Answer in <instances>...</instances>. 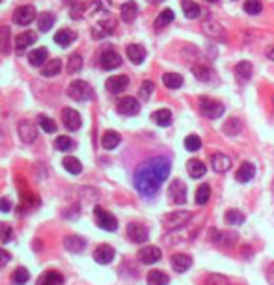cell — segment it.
<instances>
[{"instance_id":"1","label":"cell","mask_w":274,"mask_h":285,"mask_svg":"<svg viewBox=\"0 0 274 285\" xmlns=\"http://www.w3.org/2000/svg\"><path fill=\"white\" fill-rule=\"evenodd\" d=\"M168 173H170V160L168 158L164 157L150 158V160L142 162L136 168L135 177H133L135 189L138 190V194L150 198V196L157 194L160 185L168 179Z\"/></svg>"},{"instance_id":"2","label":"cell","mask_w":274,"mask_h":285,"mask_svg":"<svg viewBox=\"0 0 274 285\" xmlns=\"http://www.w3.org/2000/svg\"><path fill=\"white\" fill-rule=\"evenodd\" d=\"M68 95L71 99H75V101H90V99H93L95 92H93V88L90 86L88 82L73 80L68 86Z\"/></svg>"},{"instance_id":"3","label":"cell","mask_w":274,"mask_h":285,"mask_svg":"<svg viewBox=\"0 0 274 285\" xmlns=\"http://www.w3.org/2000/svg\"><path fill=\"white\" fill-rule=\"evenodd\" d=\"M200 110L209 119H218L224 114V105L217 99H209V97H202L200 99Z\"/></svg>"},{"instance_id":"4","label":"cell","mask_w":274,"mask_h":285,"mask_svg":"<svg viewBox=\"0 0 274 285\" xmlns=\"http://www.w3.org/2000/svg\"><path fill=\"white\" fill-rule=\"evenodd\" d=\"M191 218H192L191 211H174V213L166 214L164 220H162V226L172 231V229H179L185 224H188V220Z\"/></svg>"},{"instance_id":"5","label":"cell","mask_w":274,"mask_h":285,"mask_svg":"<svg viewBox=\"0 0 274 285\" xmlns=\"http://www.w3.org/2000/svg\"><path fill=\"white\" fill-rule=\"evenodd\" d=\"M202 30L205 32V36H209L211 39H217V41H228V34L224 30V26L215 19H205L202 25Z\"/></svg>"},{"instance_id":"6","label":"cell","mask_w":274,"mask_h":285,"mask_svg":"<svg viewBox=\"0 0 274 285\" xmlns=\"http://www.w3.org/2000/svg\"><path fill=\"white\" fill-rule=\"evenodd\" d=\"M93 213H95V222L101 229H104V231H116L118 229V220L112 213L101 209V207H95Z\"/></svg>"},{"instance_id":"7","label":"cell","mask_w":274,"mask_h":285,"mask_svg":"<svg viewBox=\"0 0 274 285\" xmlns=\"http://www.w3.org/2000/svg\"><path fill=\"white\" fill-rule=\"evenodd\" d=\"M168 198H170L172 203L181 205L186 201V187L181 179H174L168 187Z\"/></svg>"},{"instance_id":"8","label":"cell","mask_w":274,"mask_h":285,"mask_svg":"<svg viewBox=\"0 0 274 285\" xmlns=\"http://www.w3.org/2000/svg\"><path fill=\"white\" fill-rule=\"evenodd\" d=\"M116 110H118L121 116H135L140 112V103L135 97H121L118 103H116Z\"/></svg>"},{"instance_id":"9","label":"cell","mask_w":274,"mask_h":285,"mask_svg":"<svg viewBox=\"0 0 274 285\" xmlns=\"http://www.w3.org/2000/svg\"><path fill=\"white\" fill-rule=\"evenodd\" d=\"M99 66H101V69H104V71L116 69V67L121 66V56H119L116 51H112V49H107V51L101 52V56H99Z\"/></svg>"},{"instance_id":"10","label":"cell","mask_w":274,"mask_h":285,"mask_svg":"<svg viewBox=\"0 0 274 285\" xmlns=\"http://www.w3.org/2000/svg\"><path fill=\"white\" fill-rule=\"evenodd\" d=\"M34 19H36V8L34 6H21L13 13V23L19 26L30 25Z\"/></svg>"},{"instance_id":"11","label":"cell","mask_w":274,"mask_h":285,"mask_svg":"<svg viewBox=\"0 0 274 285\" xmlns=\"http://www.w3.org/2000/svg\"><path fill=\"white\" fill-rule=\"evenodd\" d=\"M127 237H129L133 242H136V245H144L145 240L150 239V233H147V228H145V226L133 222V224L127 226Z\"/></svg>"},{"instance_id":"12","label":"cell","mask_w":274,"mask_h":285,"mask_svg":"<svg viewBox=\"0 0 274 285\" xmlns=\"http://www.w3.org/2000/svg\"><path fill=\"white\" fill-rule=\"evenodd\" d=\"M62 123L68 131H78L80 125H82V119H80V114H78L77 110H73V108H64Z\"/></svg>"},{"instance_id":"13","label":"cell","mask_w":274,"mask_h":285,"mask_svg":"<svg viewBox=\"0 0 274 285\" xmlns=\"http://www.w3.org/2000/svg\"><path fill=\"white\" fill-rule=\"evenodd\" d=\"M19 136H21V140L25 144H32V142H36V138H37V129L36 125L30 121V119H21L19 121Z\"/></svg>"},{"instance_id":"14","label":"cell","mask_w":274,"mask_h":285,"mask_svg":"<svg viewBox=\"0 0 274 285\" xmlns=\"http://www.w3.org/2000/svg\"><path fill=\"white\" fill-rule=\"evenodd\" d=\"M162 257V252L160 248L157 246H144V248L138 250V259L140 263H144V265H153L157 261Z\"/></svg>"},{"instance_id":"15","label":"cell","mask_w":274,"mask_h":285,"mask_svg":"<svg viewBox=\"0 0 274 285\" xmlns=\"http://www.w3.org/2000/svg\"><path fill=\"white\" fill-rule=\"evenodd\" d=\"M114 248L109 245H101L95 248V252H93V259H95V263H99V265H109V263H112V259H114Z\"/></svg>"},{"instance_id":"16","label":"cell","mask_w":274,"mask_h":285,"mask_svg":"<svg viewBox=\"0 0 274 285\" xmlns=\"http://www.w3.org/2000/svg\"><path fill=\"white\" fill-rule=\"evenodd\" d=\"M64 248L71 252V254H80L86 248V239L80 237V235H68L64 239Z\"/></svg>"},{"instance_id":"17","label":"cell","mask_w":274,"mask_h":285,"mask_svg":"<svg viewBox=\"0 0 274 285\" xmlns=\"http://www.w3.org/2000/svg\"><path fill=\"white\" fill-rule=\"evenodd\" d=\"M104 86H107V90H109L110 93H121L123 90H127V86H129V76H125V75L110 76Z\"/></svg>"},{"instance_id":"18","label":"cell","mask_w":274,"mask_h":285,"mask_svg":"<svg viewBox=\"0 0 274 285\" xmlns=\"http://www.w3.org/2000/svg\"><path fill=\"white\" fill-rule=\"evenodd\" d=\"M170 263H172V269L181 274V272H186L192 267V257L186 254H174Z\"/></svg>"},{"instance_id":"19","label":"cell","mask_w":274,"mask_h":285,"mask_svg":"<svg viewBox=\"0 0 274 285\" xmlns=\"http://www.w3.org/2000/svg\"><path fill=\"white\" fill-rule=\"evenodd\" d=\"M211 166L215 172L224 173L231 168V158H229L228 155H224V153H215L211 157Z\"/></svg>"},{"instance_id":"20","label":"cell","mask_w":274,"mask_h":285,"mask_svg":"<svg viewBox=\"0 0 274 285\" xmlns=\"http://www.w3.org/2000/svg\"><path fill=\"white\" fill-rule=\"evenodd\" d=\"M36 37H37L36 32H32V30H26V32H23V34H19L15 39L17 52H25L26 47L34 45V43H36Z\"/></svg>"},{"instance_id":"21","label":"cell","mask_w":274,"mask_h":285,"mask_svg":"<svg viewBox=\"0 0 274 285\" xmlns=\"http://www.w3.org/2000/svg\"><path fill=\"white\" fill-rule=\"evenodd\" d=\"M127 58H129L135 66H140L142 62L145 60V51L142 45H136V43H131V45H127Z\"/></svg>"},{"instance_id":"22","label":"cell","mask_w":274,"mask_h":285,"mask_svg":"<svg viewBox=\"0 0 274 285\" xmlns=\"http://www.w3.org/2000/svg\"><path fill=\"white\" fill-rule=\"evenodd\" d=\"M64 283V274L58 270H47L45 274L39 276L36 285H62Z\"/></svg>"},{"instance_id":"23","label":"cell","mask_w":274,"mask_h":285,"mask_svg":"<svg viewBox=\"0 0 274 285\" xmlns=\"http://www.w3.org/2000/svg\"><path fill=\"white\" fill-rule=\"evenodd\" d=\"M235 78L239 82H248L252 78V64L250 62H239L235 66Z\"/></svg>"},{"instance_id":"24","label":"cell","mask_w":274,"mask_h":285,"mask_svg":"<svg viewBox=\"0 0 274 285\" xmlns=\"http://www.w3.org/2000/svg\"><path fill=\"white\" fill-rule=\"evenodd\" d=\"M186 172L191 173L192 179H200L207 173V166L202 162V160L192 158V160H188V164H186Z\"/></svg>"},{"instance_id":"25","label":"cell","mask_w":274,"mask_h":285,"mask_svg":"<svg viewBox=\"0 0 274 285\" xmlns=\"http://www.w3.org/2000/svg\"><path fill=\"white\" fill-rule=\"evenodd\" d=\"M254 175H256V168H254V164L243 162L241 166H239L237 173H235V179H237L239 183H248Z\"/></svg>"},{"instance_id":"26","label":"cell","mask_w":274,"mask_h":285,"mask_svg":"<svg viewBox=\"0 0 274 285\" xmlns=\"http://www.w3.org/2000/svg\"><path fill=\"white\" fill-rule=\"evenodd\" d=\"M11 51V28L0 26V54H8Z\"/></svg>"},{"instance_id":"27","label":"cell","mask_w":274,"mask_h":285,"mask_svg":"<svg viewBox=\"0 0 274 285\" xmlns=\"http://www.w3.org/2000/svg\"><path fill=\"white\" fill-rule=\"evenodd\" d=\"M181 8L186 19H198L202 15V8L196 2H192V0H181Z\"/></svg>"},{"instance_id":"28","label":"cell","mask_w":274,"mask_h":285,"mask_svg":"<svg viewBox=\"0 0 274 285\" xmlns=\"http://www.w3.org/2000/svg\"><path fill=\"white\" fill-rule=\"evenodd\" d=\"M47 56H49V51H47L45 47H41V49H36V51L28 52V62L34 67H41L43 64H47Z\"/></svg>"},{"instance_id":"29","label":"cell","mask_w":274,"mask_h":285,"mask_svg":"<svg viewBox=\"0 0 274 285\" xmlns=\"http://www.w3.org/2000/svg\"><path fill=\"white\" fill-rule=\"evenodd\" d=\"M101 144H103L104 149H116L121 144V136H119L116 131H107V133L103 134V138H101Z\"/></svg>"},{"instance_id":"30","label":"cell","mask_w":274,"mask_h":285,"mask_svg":"<svg viewBox=\"0 0 274 285\" xmlns=\"http://www.w3.org/2000/svg\"><path fill=\"white\" fill-rule=\"evenodd\" d=\"M60 71H62V60H58V58L49 60L47 64H43L41 66V75L43 76H56Z\"/></svg>"},{"instance_id":"31","label":"cell","mask_w":274,"mask_h":285,"mask_svg":"<svg viewBox=\"0 0 274 285\" xmlns=\"http://www.w3.org/2000/svg\"><path fill=\"white\" fill-rule=\"evenodd\" d=\"M136 15H138V6H136V2H125L121 6V19L125 23H133L136 19Z\"/></svg>"},{"instance_id":"32","label":"cell","mask_w":274,"mask_h":285,"mask_svg":"<svg viewBox=\"0 0 274 285\" xmlns=\"http://www.w3.org/2000/svg\"><path fill=\"white\" fill-rule=\"evenodd\" d=\"M75 39H77V34H75V32H71V30H60V32H56V36H54L56 45L64 47V49L71 45Z\"/></svg>"},{"instance_id":"33","label":"cell","mask_w":274,"mask_h":285,"mask_svg":"<svg viewBox=\"0 0 274 285\" xmlns=\"http://www.w3.org/2000/svg\"><path fill=\"white\" fill-rule=\"evenodd\" d=\"M162 82H164L166 88L177 90V88L183 86V76L179 75V73H164V75H162Z\"/></svg>"},{"instance_id":"34","label":"cell","mask_w":274,"mask_h":285,"mask_svg":"<svg viewBox=\"0 0 274 285\" xmlns=\"http://www.w3.org/2000/svg\"><path fill=\"white\" fill-rule=\"evenodd\" d=\"M153 121L159 125V127H168L172 123V112L168 110V108H160V110H157V112H153Z\"/></svg>"},{"instance_id":"35","label":"cell","mask_w":274,"mask_h":285,"mask_svg":"<svg viewBox=\"0 0 274 285\" xmlns=\"http://www.w3.org/2000/svg\"><path fill=\"white\" fill-rule=\"evenodd\" d=\"M62 166L66 172L73 173V175H78V173L82 172V164H80V160L75 157H66L62 160Z\"/></svg>"},{"instance_id":"36","label":"cell","mask_w":274,"mask_h":285,"mask_svg":"<svg viewBox=\"0 0 274 285\" xmlns=\"http://www.w3.org/2000/svg\"><path fill=\"white\" fill-rule=\"evenodd\" d=\"M170 278L162 270H151L147 274V285H168Z\"/></svg>"},{"instance_id":"37","label":"cell","mask_w":274,"mask_h":285,"mask_svg":"<svg viewBox=\"0 0 274 285\" xmlns=\"http://www.w3.org/2000/svg\"><path fill=\"white\" fill-rule=\"evenodd\" d=\"M54 25V15H52L51 11H43L41 15L37 17V28L41 32H49Z\"/></svg>"},{"instance_id":"38","label":"cell","mask_w":274,"mask_h":285,"mask_svg":"<svg viewBox=\"0 0 274 285\" xmlns=\"http://www.w3.org/2000/svg\"><path fill=\"white\" fill-rule=\"evenodd\" d=\"M114 30V21H107V23H99L95 28H93V36L101 39V37L109 36L110 32Z\"/></svg>"},{"instance_id":"39","label":"cell","mask_w":274,"mask_h":285,"mask_svg":"<svg viewBox=\"0 0 274 285\" xmlns=\"http://www.w3.org/2000/svg\"><path fill=\"white\" fill-rule=\"evenodd\" d=\"M174 17H176V15H174V11H172L170 8L162 10L159 13V17L155 19V28H159V30H160V28H164L166 25H170L172 21H174Z\"/></svg>"},{"instance_id":"40","label":"cell","mask_w":274,"mask_h":285,"mask_svg":"<svg viewBox=\"0 0 274 285\" xmlns=\"http://www.w3.org/2000/svg\"><path fill=\"white\" fill-rule=\"evenodd\" d=\"M28 280H30V272H28L25 267L15 269V272L11 276V283H15V285H25Z\"/></svg>"},{"instance_id":"41","label":"cell","mask_w":274,"mask_h":285,"mask_svg":"<svg viewBox=\"0 0 274 285\" xmlns=\"http://www.w3.org/2000/svg\"><path fill=\"white\" fill-rule=\"evenodd\" d=\"M211 198V187L209 185H200L196 190V203L198 205H205Z\"/></svg>"},{"instance_id":"42","label":"cell","mask_w":274,"mask_h":285,"mask_svg":"<svg viewBox=\"0 0 274 285\" xmlns=\"http://www.w3.org/2000/svg\"><path fill=\"white\" fill-rule=\"evenodd\" d=\"M80 69H82V56H80L78 52H75V54H71V58L68 60V73L73 75V73H78Z\"/></svg>"},{"instance_id":"43","label":"cell","mask_w":274,"mask_h":285,"mask_svg":"<svg viewBox=\"0 0 274 285\" xmlns=\"http://www.w3.org/2000/svg\"><path fill=\"white\" fill-rule=\"evenodd\" d=\"M192 75L196 76L200 82L211 80V69H209L207 66H194L192 67Z\"/></svg>"},{"instance_id":"44","label":"cell","mask_w":274,"mask_h":285,"mask_svg":"<svg viewBox=\"0 0 274 285\" xmlns=\"http://www.w3.org/2000/svg\"><path fill=\"white\" fill-rule=\"evenodd\" d=\"M241 129H243V123L239 121L237 117H229L228 121L224 123V133L226 134H239Z\"/></svg>"},{"instance_id":"45","label":"cell","mask_w":274,"mask_h":285,"mask_svg":"<svg viewBox=\"0 0 274 285\" xmlns=\"http://www.w3.org/2000/svg\"><path fill=\"white\" fill-rule=\"evenodd\" d=\"M37 123H39V127H41L47 134H52L58 129L56 127V121H54V119H51V117H47V116H39V117H37Z\"/></svg>"},{"instance_id":"46","label":"cell","mask_w":274,"mask_h":285,"mask_svg":"<svg viewBox=\"0 0 274 285\" xmlns=\"http://www.w3.org/2000/svg\"><path fill=\"white\" fill-rule=\"evenodd\" d=\"M226 222L231 226H241L244 222V214L237 209H229L228 213H226Z\"/></svg>"},{"instance_id":"47","label":"cell","mask_w":274,"mask_h":285,"mask_svg":"<svg viewBox=\"0 0 274 285\" xmlns=\"http://www.w3.org/2000/svg\"><path fill=\"white\" fill-rule=\"evenodd\" d=\"M54 148H56L58 151H69V149L75 148V142H73L69 136H58L56 140H54Z\"/></svg>"},{"instance_id":"48","label":"cell","mask_w":274,"mask_h":285,"mask_svg":"<svg viewBox=\"0 0 274 285\" xmlns=\"http://www.w3.org/2000/svg\"><path fill=\"white\" fill-rule=\"evenodd\" d=\"M263 10V4L259 2V0H246L244 2V11L248 13V15H259Z\"/></svg>"},{"instance_id":"49","label":"cell","mask_w":274,"mask_h":285,"mask_svg":"<svg viewBox=\"0 0 274 285\" xmlns=\"http://www.w3.org/2000/svg\"><path fill=\"white\" fill-rule=\"evenodd\" d=\"M185 148H186V151H198V149L202 148V140H200V136H196V134H188V136L185 138Z\"/></svg>"},{"instance_id":"50","label":"cell","mask_w":274,"mask_h":285,"mask_svg":"<svg viewBox=\"0 0 274 285\" xmlns=\"http://www.w3.org/2000/svg\"><path fill=\"white\" fill-rule=\"evenodd\" d=\"M153 90H155V86H153V82L151 80L142 82V86H140V90H138V97L140 99H150V97L153 95Z\"/></svg>"},{"instance_id":"51","label":"cell","mask_w":274,"mask_h":285,"mask_svg":"<svg viewBox=\"0 0 274 285\" xmlns=\"http://www.w3.org/2000/svg\"><path fill=\"white\" fill-rule=\"evenodd\" d=\"M231 281L222 274H209L205 278V285H229Z\"/></svg>"},{"instance_id":"52","label":"cell","mask_w":274,"mask_h":285,"mask_svg":"<svg viewBox=\"0 0 274 285\" xmlns=\"http://www.w3.org/2000/svg\"><path fill=\"white\" fill-rule=\"evenodd\" d=\"M11 239H13V229H11V226L0 222V242H10Z\"/></svg>"},{"instance_id":"53","label":"cell","mask_w":274,"mask_h":285,"mask_svg":"<svg viewBox=\"0 0 274 285\" xmlns=\"http://www.w3.org/2000/svg\"><path fill=\"white\" fill-rule=\"evenodd\" d=\"M10 259H11L10 252H6L4 248H0V267L8 265V263H10Z\"/></svg>"},{"instance_id":"54","label":"cell","mask_w":274,"mask_h":285,"mask_svg":"<svg viewBox=\"0 0 274 285\" xmlns=\"http://www.w3.org/2000/svg\"><path fill=\"white\" fill-rule=\"evenodd\" d=\"M0 211H2V213H10L11 211V201L8 198L0 199Z\"/></svg>"},{"instance_id":"55","label":"cell","mask_w":274,"mask_h":285,"mask_svg":"<svg viewBox=\"0 0 274 285\" xmlns=\"http://www.w3.org/2000/svg\"><path fill=\"white\" fill-rule=\"evenodd\" d=\"M267 281H270V283H274V263H270L269 267H267Z\"/></svg>"},{"instance_id":"56","label":"cell","mask_w":274,"mask_h":285,"mask_svg":"<svg viewBox=\"0 0 274 285\" xmlns=\"http://www.w3.org/2000/svg\"><path fill=\"white\" fill-rule=\"evenodd\" d=\"M267 58H269V60H272V62H274V45L270 47V49H267Z\"/></svg>"},{"instance_id":"57","label":"cell","mask_w":274,"mask_h":285,"mask_svg":"<svg viewBox=\"0 0 274 285\" xmlns=\"http://www.w3.org/2000/svg\"><path fill=\"white\" fill-rule=\"evenodd\" d=\"M207 2H217V0H207Z\"/></svg>"},{"instance_id":"58","label":"cell","mask_w":274,"mask_h":285,"mask_svg":"<svg viewBox=\"0 0 274 285\" xmlns=\"http://www.w3.org/2000/svg\"><path fill=\"white\" fill-rule=\"evenodd\" d=\"M151 2H160V0H151Z\"/></svg>"},{"instance_id":"59","label":"cell","mask_w":274,"mask_h":285,"mask_svg":"<svg viewBox=\"0 0 274 285\" xmlns=\"http://www.w3.org/2000/svg\"><path fill=\"white\" fill-rule=\"evenodd\" d=\"M272 107H274V97H272Z\"/></svg>"},{"instance_id":"60","label":"cell","mask_w":274,"mask_h":285,"mask_svg":"<svg viewBox=\"0 0 274 285\" xmlns=\"http://www.w3.org/2000/svg\"><path fill=\"white\" fill-rule=\"evenodd\" d=\"M229 285H237V283H229Z\"/></svg>"},{"instance_id":"61","label":"cell","mask_w":274,"mask_h":285,"mask_svg":"<svg viewBox=\"0 0 274 285\" xmlns=\"http://www.w3.org/2000/svg\"><path fill=\"white\" fill-rule=\"evenodd\" d=\"M0 2H2V0H0Z\"/></svg>"}]
</instances>
